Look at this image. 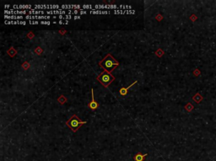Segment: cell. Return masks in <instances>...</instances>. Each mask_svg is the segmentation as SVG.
Masks as SVG:
<instances>
[{
    "mask_svg": "<svg viewBox=\"0 0 216 161\" xmlns=\"http://www.w3.org/2000/svg\"><path fill=\"white\" fill-rule=\"evenodd\" d=\"M44 14H46L44 10H35L34 8L28 11V15H44Z\"/></svg>",
    "mask_w": 216,
    "mask_h": 161,
    "instance_id": "obj_10",
    "label": "cell"
},
{
    "mask_svg": "<svg viewBox=\"0 0 216 161\" xmlns=\"http://www.w3.org/2000/svg\"><path fill=\"white\" fill-rule=\"evenodd\" d=\"M90 14H111L109 10H90Z\"/></svg>",
    "mask_w": 216,
    "mask_h": 161,
    "instance_id": "obj_12",
    "label": "cell"
},
{
    "mask_svg": "<svg viewBox=\"0 0 216 161\" xmlns=\"http://www.w3.org/2000/svg\"><path fill=\"white\" fill-rule=\"evenodd\" d=\"M185 108H186V110L188 111V112H191L192 109H193V106H192L191 103H188V105L185 106Z\"/></svg>",
    "mask_w": 216,
    "mask_h": 161,
    "instance_id": "obj_16",
    "label": "cell"
},
{
    "mask_svg": "<svg viewBox=\"0 0 216 161\" xmlns=\"http://www.w3.org/2000/svg\"><path fill=\"white\" fill-rule=\"evenodd\" d=\"M24 19L25 17L22 15H4V19L7 20H22Z\"/></svg>",
    "mask_w": 216,
    "mask_h": 161,
    "instance_id": "obj_8",
    "label": "cell"
},
{
    "mask_svg": "<svg viewBox=\"0 0 216 161\" xmlns=\"http://www.w3.org/2000/svg\"><path fill=\"white\" fill-rule=\"evenodd\" d=\"M194 75H195L196 76H199V75H200V71L198 70V69H196V70L194 71Z\"/></svg>",
    "mask_w": 216,
    "mask_h": 161,
    "instance_id": "obj_21",
    "label": "cell"
},
{
    "mask_svg": "<svg viewBox=\"0 0 216 161\" xmlns=\"http://www.w3.org/2000/svg\"><path fill=\"white\" fill-rule=\"evenodd\" d=\"M191 19L192 20V21H196V19H197V17H196L195 15H192L191 17Z\"/></svg>",
    "mask_w": 216,
    "mask_h": 161,
    "instance_id": "obj_24",
    "label": "cell"
},
{
    "mask_svg": "<svg viewBox=\"0 0 216 161\" xmlns=\"http://www.w3.org/2000/svg\"><path fill=\"white\" fill-rule=\"evenodd\" d=\"M137 82H138V81H135L134 82H132L130 86H128V87H122V88H121L120 90H119V93L122 95V96H126V95L128 94V90H129V88L132 87V86L136 84Z\"/></svg>",
    "mask_w": 216,
    "mask_h": 161,
    "instance_id": "obj_7",
    "label": "cell"
},
{
    "mask_svg": "<svg viewBox=\"0 0 216 161\" xmlns=\"http://www.w3.org/2000/svg\"><path fill=\"white\" fill-rule=\"evenodd\" d=\"M74 19H81V16H79V15H75L74 17Z\"/></svg>",
    "mask_w": 216,
    "mask_h": 161,
    "instance_id": "obj_23",
    "label": "cell"
},
{
    "mask_svg": "<svg viewBox=\"0 0 216 161\" xmlns=\"http://www.w3.org/2000/svg\"><path fill=\"white\" fill-rule=\"evenodd\" d=\"M86 9H90V10H95V8H93V5L91 4H84L82 5V10H86Z\"/></svg>",
    "mask_w": 216,
    "mask_h": 161,
    "instance_id": "obj_15",
    "label": "cell"
},
{
    "mask_svg": "<svg viewBox=\"0 0 216 161\" xmlns=\"http://www.w3.org/2000/svg\"><path fill=\"white\" fill-rule=\"evenodd\" d=\"M192 99H193V101L196 103H199V102H201V101H203V97L202 95L198 92V93L195 94V96L192 97Z\"/></svg>",
    "mask_w": 216,
    "mask_h": 161,
    "instance_id": "obj_13",
    "label": "cell"
},
{
    "mask_svg": "<svg viewBox=\"0 0 216 161\" xmlns=\"http://www.w3.org/2000/svg\"><path fill=\"white\" fill-rule=\"evenodd\" d=\"M88 14V12L86 10H79V14L80 15H82V14Z\"/></svg>",
    "mask_w": 216,
    "mask_h": 161,
    "instance_id": "obj_22",
    "label": "cell"
},
{
    "mask_svg": "<svg viewBox=\"0 0 216 161\" xmlns=\"http://www.w3.org/2000/svg\"><path fill=\"white\" fill-rule=\"evenodd\" d=\"M147 155H148V154H142L141 153H138L134 156L133 159H134V161H143V159H145V158L147 156Z\"/></svg>",
    "mask_w": 216,
    "mask_h": 161,
    "instance_id": "obj_11",
    "label": "cell"
},
{
    "mask_svg": "<svg viewBox=\"0 0 216 161\" xmlns=\"http://www.w3.org/2000/svg\"><path fill=\"white\" fill-rule=\"evenodd\" d=\"M10 7V5H5L4 6V8H5V10H7V8H8Z\"/></svg>",
    "mask_w": 216,
    "mask_h": 161,
    "instance_id": "obj_25",
    "label": "cell"
},
{
    "mask_svg": "<svg viewBox=\"0 0 216 161\" xmlns=\"http://www.w3.org/2000/svg\"><path fill=\"white\" fill-rule=\"evenodd\" d=\"M12 10H32V5H13Z\"/></svg>",
    "mask_w": 216,
    "mask_h": 161,
    "instance_id": "obj_5",
    "label": "cell"
},
{
    "mask_svg": "<svg viewBox=\"0 0 216 161\" xmlns=\"http://www.w3.org/2000/svg\"><path fill=\"white\" fill-rule=\"evenodd\" d=\"M87 123L86 121H81L79 117H78L76 115H74V116H72L67 123H66V124L68 128L73 132H76L78 129L80 128V126H82L83 124H85V123Z\"/></svg>",
    "mask_w": 216,
    "mask_h": 161,
    "instance_id": "obj_3",
    "label": "cell"
},
{
    "mask_svg": "<svg viewBox=\"0 0 216 161\" xmlns=\"http://www.w3.org/2000/svg\"><path fill=\"white\" fill-rule=\"evenodd\" d=\"M91 94H92V96H91V101L90 102V103H89V105H88V107L90 108L91 110H96V109L98 108V107H99V104H98V102H96V100H95V94H94V89H91Z\"/></svg>",
    "mask_w": 216,
    "mask_h": 161,
    "instance_id": "obj_4",
    "label": "cell"
},
{
    "mask_svg": "<svg viewBox=\"0 0 216 161\" xmlns=\"http://www.w3.org/2000/svg\"><path fill=\"white\" fill-rule=\"evenodd\" d=\"M29 24H39L40 22L37 20H29Z\"/></svg>",
    "mask_w": 216,
    "mask_h": 161,
    "instance_id": "obj_17",
    "label": "cell"
},
{
    "mask_svg": "<svg viewBox=\"0 0 216 161\" xmlns=\"http://www.w3.org/2000/svg\"><path fill=\"white\" fill-rule=\"evenodd\" d=\"M100 66L102 67L106 71H108V72H111L116 69L117 66L119 65V62L117 60L113 58L111 54H108L104 59H103L99 63Z\"/></svg>",
    "mask_w": 216,
    "mask_h": 161,
    "instance_id": "obj_1",
    "label": "cell"
},
{
    "mask_svg": "<svg viewBox=\"0 0 216 161\" xmlns=\"http://www.w3.org/2000/svg\"><path fill=\"white\" fill-rule=\"evenodd\" d=\"M72 18H73V16H72V15H68V14H66V15H63V19L68 20V19H71Z\"/></svg>",
    "mask_w": 216,
    "mask_h": 161,
    "instance_id": "obj_19",
    "label": "cell"
},
{
    "mask_svg": "<svg viewBox=\"0 0 216 161\" xmlns=\"http://www.w3.org/2000/svg\"><path fill=\"white\" fill-rule=\"evenodd\" d=\"M52 24H57V22H56V21H53V22H52Z\"/></svg>",
    "mask_w": 216,
    "mask_h": 161,
    "instance_id": "obj_26",
    "label": "cell"
},
{
    "mask_svg": "<svg viewBox=\"0 0 216 161\" xmlns=\"http://www.w3.org/2000/svg\"><path fill=\"white\" fill-rule=\"evenodd\" d=\"M75 8V4H63L61 5V9L63 10H66V9H68V10H71V9H74Z\"/></svg>",
    "mask_w": 216,
    "mask_h": 161,
    "instance_id": "obj_14",
    "label": "cell"
},
{
    "mask_svg": "<svg viewBox=\"0 0 216 161\" xmlns=\"http://www.w3.org/2000/svg\"><path fill=\"white\" fill-rule=\"evenodd\" d=\"M5 24H22L25 25L26 24V21L25 20H6L4 22Z\"/></svg>",
    "mask_w": 216,
    "mask_h": 161,
    "instance_id": "obj_6",
    "label": "cell"
},
{
    "mask_svg": "<svg viewBox=\"0 0 216 161\" xmlns=\"http://www.w3.org/2000/svg\"><path fill=\"white\" fill-rule=\"evenodd\" d=\"M34 9L35 10H43V9H47V11L51 10L50 5H47V4H36L34 5Z\"/></svg>",
    "mask_w": 216,
    "mask_h": 161,
    "instance_id": "obj_9",
    "label": "cell"
},
{
    "mask_svg": "<svg viewBox=\"0 0 216 161\" xmlns=\"http://www.w3.org/2000/svg\"><path fill=\"white\" fill-rule=\"evenodd\" d=\"M58 24H68V20H65V21H63V20H59Z\"/></svg>",
    "mask_w": 216,
    "mask_h": 161,
    "instance_id": "obj_20",
    "label": "cell"
},
{
    "mask_svg": "<svg viewBox=\"0 0 216 161\" xmlns=\"http://www.w3.org/2000/svg\"><path fill=\"white\" fill-rule=\"evenodd\" d=\"M40 24H47V25H49V24H52V22L47 21V20H42V21L40 22Z\"/></svg>",
    "mask_w": 216,
    "mask_h": 161,
    "instance_id": "obj_18",
    "label": "cell"
},
{
    "mask_svg": "<svg viewBox=\"0 0 216 161\" xmlns=\"http://www.w3.org/2000/svg\"><path fill=\"white\" fill-rule=\"evenodd\" d=\"M115 80V77L111 74V72L104 71L97 76V81L104 87H108V86Z\"/></svg>",
    "mask_w": 216,
    "mask_h": 161,
    "instance_id": "obj_2",
    "label": "cell"
}]
</instances>
